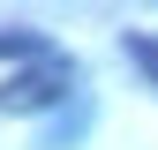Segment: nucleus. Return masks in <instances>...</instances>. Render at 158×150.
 <instances>
[{"label": "nucleus", "mask_w": 158, "mask_h": 150, "mask_svg": "<svg viewBox=\"0 0 158 150\" xmlns=\"http://www.w3.org/2000/svg\"><path fill=\"white\" fill-rule=\"evenodd\" d=\"M121 53L151 75V90H158V30H121Z\"/></svg>", "instance_id": "nucleus-3"}, {"label": "nucleus", "mask_w": 158, "mask_h": 150, "mask_svg": "<svg viewBox=\"0 0 158 150\" xmlns=\"http://www.w3.org/2000/svg\"><path fill=\"white\" fill-rule=\"evenodd\" d=\"M68 83H75V60H60V53L23 60V68L0 75V112H8V120H38V112H53L68 98Z\"/></svg>", "instance_id": "nucleus-1"}, {"label": "nucleus", "mask_w": 158, "mask_h": 150, "mask_svg": "<svg viewBox=\"0 0 158 150\" xmlns=\"http://www.w3.org/2000/svg\"><path fill=\"white\" fill-rule=\"evenodd\" d=\"M45 30H0V60H8V68H23V60H45Z\"/></svg>", "instance_id": "nucleus-2"}]
</instances>
